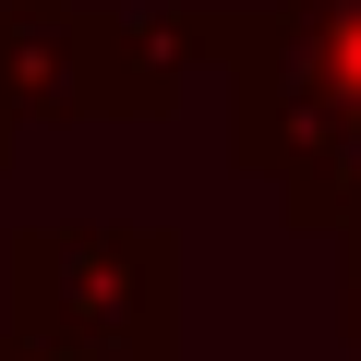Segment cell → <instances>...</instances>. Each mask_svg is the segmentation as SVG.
Masks as SVG:
<instances>
[{"mask_svg": "<svg viewBox=\"0 0 361 361\" xmlns=\"http://www.w3.org/2000/svg\"><path fill=\"white\" fill-rule=\"evenodd\" d=\"M0 313L37 361H180V241L169 229H25Z\"/></svg>", "mask_w": 361, "mask_h": 361, "instance_id": "6da1fadb", "label": "cell"}, {"mask_svg": "<svg viewBox=\"0 0 361 361\" xmlns=\"http://www.w3.org/2000/svg\"><path fill=\"white\" fill-rule=\"evenodd\" d=\"M349 361H361V241H349Z\"/></svg>", "mask_w": 361, "mask_h": 361, "instance_id": "7a4b0ae2", "label": "cell"}, {"mask_svg": "<svg viewBox=\"0 0 361 361\" xmlns=\"http://www.w3.org/2000/svg\"><path fill=\"white\" fill-rule=\"evenodd\" d=\"M13 133H25V121H13V97H0V169H13Z\"/></svg>", "mask_w": 361, "mask_h": 361, "instance_id": "3957f363", "label": "cell"}, {"mask_svg": "<svg viewBox=\"0 0 361 361\" xmlns=\"http://www.w3.org/2000/svg\"><path fill=\"white\" fill-rule=\"evenodd\" d=\"M0 361H37V349H25V337H0Z\"/></svg>", "mask_w": 361, "mask_h": 361, "instance_id": "277c9868", "label": "cell"}, {"mask_svg": "<svg viewBox=\"0 0 361 361\" xmlns=\"http://www.w3.org/2000/svg\"><path fill=\"white\" fill-rule=\"evenodd\" d=\"M13 13H37V0H0V25H13Z\"/></svg>", "mask_w": 361, "mask_h": 361, "instance_id": "5b68a950", "label": "cell"}]
</instances>
